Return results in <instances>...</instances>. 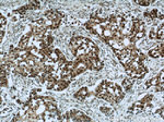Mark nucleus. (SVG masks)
Here are the masks:
<instances>
[{
    "instance_id": "nucleus-14",
    "label": "nucleus",
    "mask_w": 164,
    "mask_h": 122,
    "mask_svg": "<svg viewBox=\"0 0 164 122\" xmlns=\"http://www.w3.org/2000/svg\"><path fill=\"white\" fill-rule=\"evenodd\" d=\"M141 101H142L143 105L148 104V103H151V101H152V95H147L145 97H143V98L141 99Z\"/></svg>"
},
{
    "instance_id": "nucleus-9",
    "label": "nucleus",
    "mask_w": 164,
    "mask_h": 122,
    "mask_svg": "<svg viewBox=\"0 0 164 122\" xmlns=\"http://www.w3.org/2000/svg\"><path fill=\"white\" fill-rule=\"evenodd\" d=\"M163 34H164V25L162 24L161 27L159 28V30H157V38H160V39H163Z\"/></svg>"
},
{
    "instance_id": "nucleus-5",
    "label": "nucleus",
    "mask_w": 164,
    "mask_h": 122,
    "mask_svg": "<svg viewBox=\"0 0 164 122\" xmlns=\"http://www.w3.org/2000/svg\"><path fill=\"white\" fill-rule=\"evenodd\" d=\"M27 8H29L30 10H34V9H38L39 8V2H37V1H33V0H31L29 2V5H27Z\"/></svg>"
},
{
    "instance_id": "nucleus-17",
    "label": "nucleus",
    "mask_w": 164,
    "mask_h": 122,
    "mask_svg": "<svg viewBox=\"0 0 164 122\" xmlns=\"http://www.w3.org/2000/svg\"><path fill=\"white\" fill-rule=\"evenodd\" d=\"M43 99H44V103L45 104H49V103L56 104V101L54 100V98H52V97H49V96H44Z\"/></svg>"
},
{
    "instance_id": "nucleus-1",
    "label": "nucleus",
    "mask_w": 164,
    "mask_h": 122,
    "mask_svg": "<svg viewBox=\"0 0 164 122\" xmlns=\"http://www.w3.org/2000/svg\"><path fill=\"white\" fill-rule=\"evenodd\" d=\"M89 95V91L86 87H82V88H80L78 92H77L76 94H74V98L77 99V100H84L85 99V97Z\"/></svg>"
},
{
    "instance_id": "nucleus-11",
    "label": "nucleus",
    "mask_w": 164,
    "mask_h": 122,
    "mask_svg": "<svg viewBox=\"0 0 164 122\" xmlns=\"http://www.w3.org/2000/svg\"><path fill=\"white\" fill-rule=\"evenodd\" d=\"M46 109H47L48 111H54V110H57V106H56V104H52V103L46 104Z\"/></svg>"
},
{
    "instance_id": "nucleus-10",
    "label": "nucleus",
    "mask_w": 164,
    "mask_h": 122,
    "mask_svg": "<svg viewBox=\"0 0 164 122\" xmlns=\"http://www.w3.org/2000/svg\"><path fill=\"white\" fill-rule=\"evenodd\" d=\"M74 68H76V62H73V61H68L67 62V66H66V70H74Z\"/></svg>"
},
{
    "instance_id": "nucleus-15",
    "label": "nucleus",
    "mask_w": 164,
    "mask_h": 122,
    "mask_svg": "<svg viewBox=\"0 0 164 122\" xmlns=\"http://www.w3.org/2000/svg\"><path fill=\"white\" fill-rule=\"evenodd\" d=\"M55 83H56V80H50V81H47V82L45 83L46 86H47V89H52V88H54Z\"/></svg>"
},
{
    "instance_id": "nucleus-6",
    "label": "nucleus",
    "mask_w": 164,
    "mask_h": 122,
    "mask_svg": "<svg viewBox=\"0 0 164 122\" xmlns=\"http://www.w3.org/2000/svg\"><path fill=\"white\" fill-rule=\"evenodd\" d=\"M102 36H104V37H106V38H112L113 37V32L109 30V28H103Z\"/></svg>"
},
{
    "instance_id": "nucleus-20",
    "label": "nucleus",
    "mask_w": 164,
    "mask_h": 122,
    "mask_svg": "<svg viewBox=\"0 0 164 122\" xmlns=\"http://www.w3.org/2000/svg\"><path fill=\"white\" fill-rule=\"evenodd\" d=\"M137 3L140 6H143V7H148V6L151 3V1H148V0H143V1H137Z\"/></svg>"
},
{
    "instance_id": "nucleus-7",
    "label": "nucleus",
    "mask_w": 164,
    "mask_h": 122,
    "mask_svg": "<svg viewBox=\"0 0 164 122\" xmlns=\"http://www.w3.org/2000/svg\"><path fill=\"white\" fill-rule=\"evenodd\" d=\"M85 54H86V50L84 49V48H82V47H79L78 49L76 50V54H74V56H76L77 58H79V57L83 56V55H85Z\"/></svg>"
},
{
    "instance_id": "nucleus-24",
    "label": "nucleus",
    "mask_w": 164,
    "mask_h": 122,
    "mask_svg": "<svg viewBox=\"0 0 164 122\" xmlns=\"http://www.w3.org/2000/svg\"><path fill=\"white\" fill-rule=\"evenodd\" d=\"M149 37H150V39H157V33H155L154 30H151L150 32V34H149Z\"/></svg>"
},
{
    "instance_id": "nucleus-26",
    "label": "nucleus",
    "mask_w": 164,
    "mask_h": 122,
    "mask_svg": "<svg viewBox=\"0 0 164 122\" xmlns=\"http://www.w3.org/2000/svg\"><path fill=\"white\" fill-rule=\"evenodd\" d=\"M6 23H7V20H6V18L3 17V15H1V17H0V25L3 26V25H6Z\"/></svg>"
},
{
    "instance_id": "nucleus-21",
    "label": "nucleus",
    "mask_w": 164,
    "mask_h": 122,
    "mask_svg": "<svg viewBox=\"0 0 164 122\" xmlns=\"http://www.w3.org/2000/svg\"><path fill=\"white\" fill-rule=\"evenodd\" d=\"M89 50H90V52H95V54H98V52H100V49H98V46H93V47L89 48Z\"/></svg>"
},
{
    "instance_id": "nucleus-19",
    "label": "nucleus",
    "mask_w": 164,
    "mask_h": 122,
    "mask_svg": "<svg viewBox=\"0 0 164 122\" xmlns=\"http://www.w3.org/2000/svg\"><path fill=\"white\" fill-rule=\"evenodd\" d=\"M68 75H71V71L70 70H62L60 76L61 78H65V76H68Z\"/></svg>"
},
{
    "instance_id": "nucleus-3",
    "label": "nucleus",
    "mask_w": 164,
    "mask_h": 122,
    "mask_svg": "<svg viewBox=\"0 0 164 122\" xmlns=\"http://www.w3.org/2000/svg\"><path fill=\"white\" fill-rule=\"evenodd\" d=\"M91 63H92L93 69H95V70H101L103 68V62L98 59H91Z\"/></svg>"
},
{
    "instance_id": "nucleus-25",
    "label": "nucleus",
    "mask_w": 164,
    "mask_h": 122,
    "mask_svg": "<svg viewBox=\"0 0 164 122\" xmlns=\"http://www.w3.org/2000/svg\"><path fill=\"white\" fill-rule=\"evenodd\" d=\"M101 111H102L103 113H105V115H108L109 112H111V110L108 109V107H101V109H100Z\"/></svg>"
},
{
    "instance_id": "nucleus-23",
    "label": "nucleus",
    "mask_w": 164,
    "mask_h": 122,
    "mask_svg": "<svg viewBox=\"0 0 164 122\" xmlns=\"http://www.w3.org/2000/svg\"><path fill=\"white\" fill-rule=\"evenodd\" d=\"M157 10H152V11L149 12L150 19H155V18H157Z\"/></svg>"
},
{
    "instance_id": "nucleus-22",
    "label": "nucleus",
    "mask_w": 164,
    "mask_h": 122,
    "mask_svg": "<svg viewBox=\"0 0 164 122\" xmlns=\"http://www.w3.org/2000/svg\"><path fill=\"white\" fill-rule=\"evenodd\" d=\"M155 87H157V92H162L164 89V84L163 83H159V84L157 85H155Z\"/></svg>"
},
{
    "instance_id": "nucleus-28",
    "label": "nucleus",
    "mask_w": 164,
    "mask_h": 122,
    "mask_svg": "<svg viewBox=\"0 0 164 122\" xmlns=\"http://www.w3.org/2000/svg\"><path fill=\"white\" fill-rule=\"evenodd\" d=\"M163 112H164V108H163V107H162V108H161V109H159V110H157V113H159V115H160V116H161V117H162V118H163V117H164V113H163Z\"/></svg>"
},
{
    "instance_id": "nucleus-2",
    "label": "nucleus",
    "mask_w": 164,
    "mask_h": 122,
    "mask_svg": "<svg viewBox=\"0 0 164 122\" xmlns=\"http://www.w3.org/2000/svg\"><path fill=\"white\" fill-rule=\"evenodd\" d=\"M136 79L133 78H130V79H125L124 81H123V87H124V89L126 92H128L129 89L131 88V86H132L133 82H135Z\"/></svg>"
},
{
    "instance_id": "nucleus-27",
    "label": "nucleus",
    "mask_w": 164,
    "mask_h": 122,
    "mask_svg": "<svg viewBox=\"0 0 164 122\" xmlns=\"http://www.w3.org/2000/svg\"><path fill=\"white\" fill-rule=\"evenodd\" d=\"M157 19H160L161 21H163V13L160 11H157Z\"/></svg>"
},
{
    "instance_id": "nucleus-13",
    "label": "nucleus",
    "mask_w": 164,
    "mask_h": 122,
    "mask_svg": "<svg viewBox=\"0 0 164 122\" xmlns=\"http://www.w3.org/2000/svg\"><path fill=\"white\" fill-rule=\"evenodd\" d=\"M48 57H49V59H50V60H52V61H58V59H59V58H58L57 52L55 51V50H54V51L50 52L49 56H48Z\"/></svg>"
},
{
    "instance_id": "nucleus-4",
    "label": "nucleus",
    "mask_w": 164,
    "mask_h": 122,
    "mask_svg": "<svg viewBox=\"0 0 164 122\" xmlns=\"http://www.w3.org/2000/svg\"><path fill=\"white\" fill-rule=\"evenodd\" d=\"M149 56L152 57V58H159V57H161V52L159 51L157 48H154V49H151L149 51Z\"/></svg>"
},
{
    "instance_id": "nucleus-12",
    "label": "nucleus",
    "mask_w": 164,
    "mask_h": 122,
    "mask_svg": "<svg viewBox=\"0 0 164 122\" xmlns=\"http://www.w3.org/2000/svg\"><path fill=\"white\" fill-rule=\"evenodd\" d=\"M29 10V8H27V5L26 6H24V7H22V8H20V9H18V10H14V13H19V14H24L26 11Z\"/></svg>"
},
{
    "instance_id": "nucleus-29",
    "label": "nucleus",
    "mask_w": 164,
    "mask_h": 122,
    "mask_svg": "<svg viewBox=\"0 0 164 122\" xmlns=\"http://www.w3.org/2000/svg\"><path fill=\"white\" fill-rule=\"evenodd\" d=\"M114 52H115V55H116L117 57H119V56L121 55V50H120V49H115Z\"/></svg>"
},
{
    "instance_id": "nucleus-18",
    "label": "nucleus",
    "mask_w": 164,
    "mask_h": 122,
    "mask_svg": "<svg viewBox=\"0 0 164 122\" xmlns=\"http://www.w3.org/2000/svg\"><path fill=\"white\" fill-rule=\"evenodd\" d=\"M135 37H136V39H137V40L143 38V37H144V32H137V33H136V35H135Z\"/></svg>"
},
{
    "instance_id": "nucleus-16",
    "label": "nucleus",
    "mask_w": 164,
    "mask_h": 122,
    "mask_svg": "<svg viewBox=\"0 0 164 122\" xmlns=\"http://www.w3.org/2000/svg\"><path fill=\"white\" fill-rule=\"evenodd\" d=\"M60 21L61 20H59V19H57V20H55V21H52V25H50V28H57L58 26H59V24H60Z\"/></svg>"
},
{
    "instance_id": "nucleus-8",
    "label": "nucleus",
    "mask_w": 164,
    "mask_h": 122,
    "mask_svg": "<svg viewBox=\"0 0 164 122\" xmlns=\"http://www.w3.org/2000/svg\"><path fill=\"white\" fill-rule=\"evenodd\" d=\"M114 95L115 96H124V93H123V89L121 87H119L118 85L114 87Z\"/></svg>"
},
{
    "instance_id": "nucleus-30",
    "label": "nucleus",
    "mask_w": 164,
    "mask_h": 122,
    "mask_svg": "<svg viewBox=\"0 0 164 122\" xmlns=\"http://www.w3.org/2000/svg\"><path fill=\"white\" fill-rule=\"evenodd\" d=\"M3 35H5V32H3V30H2V28H1V30H0V42L2 40Z\"/></svg>"
},
{
    "instance_id": "nucleus-31",
    "label": "nucleus",
    "mask_w": 164,
    "mask_h": 122,
    "mask_svg": "<svg viewBox=\"0 0 164 122\" xmlns=\"http://www.w3.org/2000/svg\"><path fill=\"white\" fill-rule=\"evenodd\" d=\"M143 17H145V18H148V19H150L149 12H144V13H143Z\"/></svg>"
}]
</instances>
